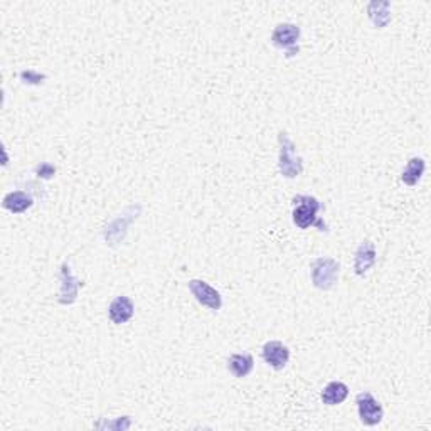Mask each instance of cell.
Masks as SVG:
<instances>
[{
  "label": "cell",
  "instance_id": "1",
  "mask_svg": "<svg viewBox=\"0 0 431 431\" xmlns=\"http://www.w3.org/2000/svg\"><path fill=\"white\" fill-rule=\"evenodd\" d=\"M293 223L300 230H308V228L317 226L319 231H325L327 226L322 219H320L319 212L322 211V202L312 196H300L293 197Z\"/></svg>",
  "mask_w": 431,
  "mask_h": 431
},
{
  "label": "cell",
  "instance_id": "8",
  "mask_svg": "<svg viewBox=\"0 0 431 431\" xmlns=\"http://www.w3.org/2000/svg\"><path fill=\"white\" fill-rule=\"evenodd\" d=\"M376 258L377 253L374 243L369 241V239L362 241L356 251V258H354V272L359 277L368 274L369 270L376 265Z\"/></svg>",
  "mask_w": 431,
  "mask_h": 431
},
{
  "label": "cell",
  "instance_id": "17",
  "mask_svg": "<svg viewBox=\"0 0 431 431\" xmlns=\"http://www.w3.org/2000/svg\"><path fill=\"white\" fill-rule=\"evenodd\" d=\"M21 78L24 79V83H30V85H39V83H43V79H46V76L39 74V72H34V71H22Z\"/></svg>",
  "mask_w": 431,
  "mask_h": 431
},
{
  "label": "cell",
  "instance_id": "7",
  "mask_svg": "<svg viewBox=\"0 0 431 431\" xmlns=\"http://www.w3.org/2000/svg\"><path fill=\"white\" fill-rule=\"evenodd\" d=\"M263 359L274 371H281L287 368L290 361V349L283 342L270 341L263 345Z\"/></svg>",
  "mask_w": 431,
  "mask_h": 431
},
{
  "label": "cell",
  "instance_id": "13",
  "mask_svg": "<svg viewBox=\"0 0 431 431\" xmlns=\"http://www.w3.org/2000/svg\"><path fill=\"white\" fill-rule=\"evenodd\" d=\"M253 368L254 361L251 354H232L230 359H228V369L238 379L246 377L248 374L253 371Z\"/></svg>",
  "mask_w": 431,
  "mask_h": 431
},
{
  "label": "cell",
  "instance_id": "6",
  "mask_svg": "<svg viewBox=\"0 0 431 431\" xmlns=\"http://www.w3.org/2000/svg\"><path fill=\"white\" fill-rule=\"evenodd\" d=\"M300 39V28L295 24H278L272 34V43L277 48L285 49L288 56H293L299 52V43Z\"/></svg>",
  "mask_w": 431,
  "mask_h": 431
},
{
  "label": "cell",
  "instance_id": "15",
  "mask_svg": "<svg viewBox=\"0 0 431 431\" xmlns=\"http://www.w3.org/2000/svg\"><path fill=\"white\" fill-rule=\"evenodd\" d=\"M426 169V162L421 157H413L408 162V166L404 167L403 174H401V181L406 186H417L419 181H421L423 174H425Z\"/></svg>",
  "mask_w": 431,
  "mask_h": 431
},
{
  "label": "cell",
  "instance_id": "2",
  "mask_svg": "<svg viewBox=\"0 0 431 431\" xmlns=\"http://www.w3.org/2000/svg\"><path fill=\"white\" fill-rule=\"evenodd\" d=\"M278 142H280V172L283 177L295 179L302 174L303 170V160L297 152L295 143L290 140V137L285 132H280L278 135Z\"/></svg>",
  "mask_w": 431,
  "mask_h": 431
},
{
  "label": "cell",
  "instance_id": "4",
  "mask_svg": "<svg viewBox=\"0 0 431 431\" xmlns=\"http://www.w3.org/2000/svg\"><path fill=\"white\" fill-rule=\"evenodd\" d=\"M189 290L194 295V299L199 302L202 307L209 308V310L217 312L223 307V297L217 292L214 287L208 283L204 280H190L189 281Z\"/></svg>",
  "mask_w": 431,
  "mask_h": 431
},
{
  "label": "cell",
  "instance_id": "12",
  "mask_svg": "<svg viewBox=\"0 0 431 431\" xmlns=\"http://www.w3.org/2000/svg\"><path fill=\"white\" fill-rule=\"evenodd\" d=\"M347 396H349V388H347V384L342 383V381H332V383H329L323 388L320 399H322V403L327 404V406H337V404H342L345 401Z\"/></svg>",
  "mask_w": 431,
  "mask_h": 431
},
{
  "label": "cell",
  "instance_id": "10",
  "mask_svg": "<svg viewBox=\"0 0 431 431\" xmlns=\"http://www.w3.org/2000/svg\"><path fill=\"white\" fill-rule=\"evenodd\" d=\"M61 280H63V287H61L59 293V303L71 305L78 297V288L81 283L72 277L70 265H66V263L61 266Z\"/></svg>",
  "mask_w": 431,
  "mask_h": 431
},
{
  "label": "cell",
  "instance_id": "16",
  "mask_svg": "<svg viewBox=\"0 0 431 431\" xmlns=\"http://www.w3.org/2000/svg\"><path fill=\"white\" fill-rule=\"evenodd\" d=\"M36 174L43 179H51L56 174V167L49 162H43L36 167Z\"/></svg>",
  "mask_w": 431,
  "mask_h": 431
},
{
  "label": "cell",
  "instance_id": "3",
  "mask_svg": "<svg viewBox=\"0 0 431 431\" xmlns=\"http://www.w3.org/2000/svg\"><path fill=\"white\" fill-rule=\"evenodd\" d=\"M312 283L319 290H330L337 283L341 263L334 258H315L312 261Z\"/></svg>",
  "mask_w": 431,
  "mask_h": 431
},
{
  "label": "cell",
  "instance_id": "11",
  "mask_svg": "<svg viewBox=\"0 0 431 431\" xmlns=\"http://www.w3.org/2000/svg\"><path fill=\"white\" fill-rule=\"evenodd\" d=\"M32 204H34L32 196L24 192V190H14V192H9L2 201L3 208H6L7 211L12 212V214H22V212H26L28 209L32 208Z\"/></svg>",
  "mask_w": 431,
  "mask_h": 431
},
{
  "label": "cell",
  "instance_id": "9",
  "mask_svg": "<svg viewBox=\"0 0 431 431\" xmlns=\"http://www.w3.org/2000/svg\"><path fill=\"white\" fill-rule=\"evenodd\" d=\"M133 312H135V305H133L132 299L128 297L121 295L117 297L108 307V315L110 320H112L115 325H121V323H127L130 319L133 317Z\"/></svg>",
  "mask_w": 431,
  "mask_h": 431
},
{
  "label": "cell",
  "instance_id": "5",
  "mask_svg": "<svg viewBox=\"0 0 431 431\" xmlns=\"http://www.w3.org/2000/svg\"><path fill=\"white\" fill-rule=\"evenodd\" d=\"M357 411H359L361 421L365 426H376L383 421V406L371 394V392H359L356 398Z\"/></svg>",
  "mask_w": 431,
  "mask_h": 431
},
{
  "label": "cell",
  "instance_id": "14",
  "mask_svg": "<svg viewBox=\"0 0 431 431\" xmlns=\"http://www.w3.org/2000/svg\"><path fill=\"white\" fill-rule=\"evenodd\" d=\"M368 14L377 29H384L391 22V3L371 2L368 6Z\"/></svg>",
  "mask_w": 431,
  "mask_h": 431
}]
</instances>
